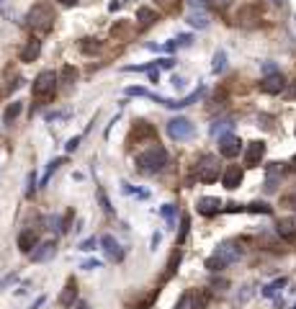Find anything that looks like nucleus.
Returning <instances> with one entry per match:
<instances>
[{
  "instance_id": "28",
  "label": "nucleus",
  "mask_w": 296,
  "mask_h": 309,
  "mask_svg": "<svg viewBox=\"0 0 296 309\" xmlns=\"http://www.w3.org/2000/svg\"><path fill=\"white\" fill-rule=\"evenodd\" d=\"M160 214H163V219L167 222V227L175 224V206L173 204H165L163 209H160Z\"/></svg>"
},
{
  "instance_id": "19",
  "label": "nucleus",
  "mask_w": 296,
  "mask_h": 309,
  "mask_svg": "<svg viewBox=\"0 0 296 309\" xmlns=\"http://www.w3.org/2000/svg\"><path fill=\"white\" fill-rule=\"evenodd\" d=\"M283 178V168H281V162H271L268 165V180H265V188L268 191H276L278 186V180Z\"/></svg>"
},
{
  "instance_id": "13",
  "label": "nucleus",
  "mask_w": 296,
  "mask_h": 309,
  "mask_svg": "<svg viewBox=\"0 0 296 309\" xmlns=\"http://www.w3.org/2000/svg\"><path fill=\"white\" fill-rule=\"evenodd\" d=\"M283 88H286V77L281 75V72H271V75H265L263 80H260V90H263V93L276 96V93H281Z\"/></svg>"
},
{
  "instance_id": "11",
  "label": "nucleus",
  "mask_w": 296,
  "mask_h": 309,
  "mask_svg": "<svg viewBox=\"0 0 296 309\" xmlns=\"http://www.w3.org/2000/svg\"><path fill=\"white\" fill-rule=\"evenodd\" d=\"M37 245H39V232L34 230V227H26V230H21V234H18V250L23 252V255H31Z\"/></svg>"
},
{
  "instance_id": "46",
  "label": "nucleus",
  "mask_w": 296,
  "mask_h": 309,
  "mask_svg": "<svg viewBox=\"0 0 296 309\" xmlns=\"http://www.w3.org/2000/svg\"><path fill=\"white\" fill-rule=\"evenodd\" d=\"M149 80H152V83H157V80H160V75H157V70H152V72H149Z\"/></svg>"
},
{
  "instance_id": "14",
  "label": "nucleus",
  "mask_w": 296,
  "mask_h": 309,
  "mask_svg": "<svg viewBox=\"0 0 296 309\" xmlns=\"http://www.w3.org/2000/svg\"><path fill=\"white\" fill-rule=\"evenodd\" d=\"M39 54H41V39L39 36H31V39H26L23 41V49H21V62H37L39 59Z\"/></svg>"
},
{
  "instance_id": "41",
  "label": "nucleus",
  "mask_w": 296,
  "mask_h": 309,
  "mask_svg": "<svg viewBox=\"0 0 296 309\" xmlns=\"http://www.w3.org/2000/svg\"><path fill=\"white\" fill-rule=\"evenodd\" d=\"M83 268H85V270H95V268H101V260H85Z\"/></svg>"
},
{
  "instance_id": "15",
  "label": "nucleus",
  "mask_w": 296,
  "mask_h": 309,
  "mask_svg": "<svg viewBox=\"0 0 296 309\" xmlns=\"http://www.w3.org/2000/svg\"><path fill=\"white\" fill-rule=\"evenodd\" d=\"M55 255H57V242H44V245L39 242L29 258H31L34 263H47V260H52Z\"/></svg>"
},
{
  "instance_id": "29",
  "label": "nucleus",
  "mask_w": 296,
  "mask_h": 309,
  "mask_svg": "<svg viewBox=\"0 0 296 309\" xmlns=\"http://www.w3.org/2000/svg\"><path fill=\"white\" fill-rule=\"evenodd\" d=\"M245 212H253V214H271V206L263 204V201H253L245 206Z\"/></svg>"
},
{
  "instance_id": "42",
  "label": "nucleus",
  "mask_w": 296,
  "mask_h": 309,
  "mask_svg": "<svg viewBox=\"0 0 296 309\" xmlns=\"http://www.w3.org/2000/svg\"><path fill=\"white\" fill-rule=\"evenodd\" d=\"M188 5H191L193 11H201V8L206 5V0H188Z\"/></svg>"
},
{
  "instance_id": "12",
  "label": "nucleus",
  "mask_w": 296,
  "mask_h": 309,
  "mask_svg": "<svg viewBox=\"0 0 296 309\" xmlns=\"http://www.w3.org/2000/svg\"><path fill=\"white\" fill-rule=\"evenodd\" d=\"M242 178H245V170H242L240 165H227V170L222 173V183L227 191H235L242 186Z\"/></svg>"
},
{
  "instance_id": "49",
  "label": "nucleus",
  "mask_w": 296,
  "mask_h": 309,
  "mask_svg": "<svg viewBox=\"0 0 296 309\" xmlns=\"http://www.w3.org/2000/svg\"><path fill=\"white\" fill-rule=\"evenodd\" d=\"M291 170L296 173V154H294V157H291Z\"/></svg>"
},
{
  "instance_id": "7",
  "label": "nucleus",
  "mask_w": 296,
  "mask_h": 309,
  "mask_svg": "<svg viewBox=\"0 0 296 309\" xmlns=\"http://www.w3.org/2000/svg\"><path fill=\"white\" fill-rule=\"evenodd\" d=\"M101 248L106 252V260H111V263H121L124 255H127V250L121 248V242L113 237V234H103L101 237Z\"/></svg>"
},
{
  "instance_id": "16",
  "label": "nucleus",
  "mask_w": 296,
  "mask_h": 309,
  "mask_svg": "<svg viewBox=\"0 0 296 309\" xmlns=\"http://www.w3.org/2000/svg\"><path fill=\"white\" fill-rule=\"evenodd\" d=\"M77 302V278L75 276H70L65 281V289H62V294H59V304L62 307H73Z\"/></svg>"
},
{
  "instance_id": "10",
  "label": "nucleus",
  "mask_w": 296,
  "mask_h": 309,
  "mask_svg": "<svg viewBox=\"0 0 296 309\" xmlns=\"http://www.w3.org/2000/svg\"><path fill=\"white\" fill-rule=\"evenodd\" d=\"M263 157H265V142H260V139L250 142L247 150H245V165L247 168H258L260 162H263Z\"/></svg>"
},
{
  "instance_id": "25",
  "label": "nucleus",
  "mask_w": 296,
  "mask_h": 309,
  "mask_svg": "<svg viewBox=\"0 0 296 309\" xmlns=\"http://www.w3.org/2000/svg\"><path fill=\"white\" fill-rule=\"evenodd\" d=\"M62 162H65L62 157H55V160H52L49 165H47V173H44V175H41V180H39V186H41V188H44V186H47L49 180H52V175H55V173L59 170V165H62Z\"/></svg>"
},
{
  "instance_id": "23",
  "label": "nucleus",
  "mask_w": 296,
  "mask_h": 309,
  "mask_svg": "<svg viewBox=\"0 0 296 309\" xmlns=\"http://www.w3.org/2000/svg\"><path fill=\"white\" fill-rule=\"evenodd\" d=\"M59 83L65 85V88H73L77 83V70L73 65H65V67H62V72H59Z\"/></svg>"
},
{
  "instance_id": "9",
  "label": "nucleus",
  "mask_w": 296,
  "mask_h": 309,
  "mask_svg": "<svg viewBox=\"0 0 296 309\" xmlns=\"http://www.w3.org/2000/svg\"><path fill=\"white\" fill-rule=\"evenodd\" d=\"M240 152H242V142L235 137V134H222V137H219V154H222V157L235 160Z\"/></svg>"
},
{
  "instance_id": "30",
  "label": "nucleus",
  "mask_w": 296,
  "mask_h": 309,
  "mask_svg": "<svg viewBox=\"0 0 296 309\" xmlns=\"http://www.w3.org/2000/svg\"><path fill=\"white\" fill-rule=\"evenodd\" d=\"M224 67H227V54L219 49L217 54H214V65H211V70H214V72H222Z\"/></svg>"
},
{
  "instance_id": "40",
  "label": "nucleus",
  "mask_w": 296,
  "mask_h": 309,
  "mask_svg": "<svg viewBox=\"0 0 296 309\" xmlns=\"http://www.w3.org/2000/svg\"><path fill=\"white\" fill-rule=\"evenodd\" d=\"M191 41H193V36H191V34H181V36H178V41H175V44H178V47H188Z\"/></svg>"
},
{
  "instance_id": "26",
  "label": "nucleus",
  "mask_w": 296,
  "mask_h": 309,
  "mask_svg": "<svg viewBox=\"0 0 296 309\" xmlns=\"http://www.w3.org/2000/svg\"><path fill=\"white\" fill-rule=\"evenodd\" d=\"M95 196H98V204H101L103 212L109 214V216H113L116 212H113V206H111V198L106 196V191H103V188H98V191H95Z\"/></svg>"
},
{
  "instance_id": "48",
  "label": "nucleus",
  "mask_w": 296,
  "mask_h": 309,
  "mask_svg": "<svg viewBox=\"0 0 296 309\" xmlns=\"http://www.w3.org/2000/svg\"><path fill=\"white\" fill-rule=\"evenodd\" d=\"M173 85L175 88H183V77H173Z\"/></svg>"
},
{
  "instance_id": "24",
  "label": "nucleus",
  "mask_w": 296,
  "mask_h": 309,
  "mask_svg": "<svg viewBox=\"0 0 296 309\" xmlns=\"http://www.w3.org/2000/svg\"><path fill=\"white\" fill-rule=\"evenodd\" d=\"M188 23H191L193 29H206V26H209V16L204 11H193V13H188Z\"/></svg>"
},
{
  "instance_id": "27",
  "label": "nucleus",
  "mask_w": 296,
  "mask_h": 309,
  "mask_svg": "<svg viewBox=\"0 0 296 309\" xmlns=\"http://www.w3.org/2000/svg\"><path fill=\"white\" fill-rule=\"evenodd\" d=\"M178 263H181V250H175V252H173V258H170L167 268H165V273H163V281H167V278H173V276H175Z\"/></svg>"
},
{
  "instance_id": "3",
  "label": "nucleus",
  "mask_w": 296,
  "mask_h": 309,
  "mask_svg": "<svg viewBox=\"0 0 296 309\" xmlns=\"http://www.w3.org/2000/svg\"><path fill=\"white\" fill-rule=\"evenodd\" d=\"M57 88H59V77L57 72L52 70H44L37 75L34 80V88H31V96H34V103L37 106H47L57 98Z\"/></svg>"
},
{
  "instance_id": "37",
  "label": "nucleus",
  "mask_w": 296,
  "mask_h": 309,
  "mask_svg": "<svg viewBox=\"0 0 296 309\" xmlns=\"http://www.w3.org/2000/svg\"><path fill=\"white\" fill-rule=\"evenodd\" d=\"M209 3H211L214 8H217V11H227V8H229L232 3H235V0H209Z\"/></svg>"
},
{
  "instance_id": "47",
  "label": "nucleus",
  "mask_w": 296,
  "mask_h": 309,
  "mask_svg": "<svg viewBox=\"0 0 296 309\" xmlns=\"http://www.w3.org/2000/svg\"><path fill=\"white\" fill-rule=\"evenodd\" d=\"M75 309H91V307H88V302H75Z\"/></svg>"
},
{
  "instance_id": "35",
  "label": "nucleus",
  "mask_w": 296,
  "mask_h": 309,
  "mask_svg": "<svg viewBox=\"0 0 296 309\" xmlns=\"http://www.w3.org/2000/svg\"><path fill=\"white\" fill-rule=\"evenodd\" d=\"M34 191H37V173H29V188H26V196H34Z\"/></svg>"
},
{
  "instance_id": "22",
  "label": "nucleus",
  "mask_w": 296,
  "mask_h": 309,
  "mask_svg": "<svg viewBox=\"0 0 296 309\" xmlns=\"http://www.w3.org/2000/svg\"><path fill=\"white\" fill-rule=\"evenodd\" d=\"M137 21H139V29H147V26H152L157 21V11H152V8H139Z\"/></svg>"
},
{
  "instance_id": "8",
  "label": "nucleus",
  "mask_w": 296,
  "mask_h": 309,
  "mask_svg": "<svg viewBox=\"0 0 296 309\" xmlns=\"http://www.w3.org/2000/svg\"><path fill=\"white\" fill-rule=\"evenodd\" d=\"M224 266H229V263H235V260H240V255H242V248H240V242L237 240H229V242H222L219 248H217V252H214Z\"/></svg>"
},
{
  "instance_id": "4",
  "label": "nucleus",
  "mask_w": 296,
  "mask_h": 309,
  "mask_svg": "<svg viewBox=\"0 0 296 309\" xmlns=\"http://www.w3.org/2000/svg\"><path fill=\"white\" fill-rule=\"evenodd\" d=\"M219 175H222L219 157H214V154H201V157L196 160L193 178L199 180V183H214V180H219Z\"/></svg>"
},
{
  "instance_id": "43",
  "label": "nucleus",
  "mask_w": 296,
  "mask_h": 309,
  "mask_svg": "<svg viewBox=\"0 0 296 309\" xmlns=\"http://www.w3.org/2000/svg\"><path fill=\"white\" fill-rule=\"evenodd\" d=\"M59 5H65V8H75L77 5V0H57Z\"/></svg>"
},
{
  "instance_id": "32",
  "label": "nucleus",
  "mask_w": 296,
  "mask_h": 309,
  "mask_svg": "<svg viewBox=\"0 0 296 309\" xmlns=\"http://www.w3.org/2000/svg\"><path fill=\"white\" fill-rule=\"evenodd\" d=\"M95 245H98L95 237H85L83 242L77 245V250H80V252H93V250H95Z\"/></svg>"
},
{
  "instance_id": "34",
  "label": "nucleus",
  "mask_w": 296,
  "mask_h": 309,
  "mask_svg": "<svg viewBox=\"0 0 296 309\" xmlns=\"http://www.w3.org/2000/svg\"><path fill=\"white\" fill-rule=\"evenodd\" d=\"M80 142H83V134H77V137H73L67 144H65V152H75L80 147Z\"/></svg>"
},
{
  "instance_id": "5",
  "label": "nucleus",
  "mask_w": 296,
  "mask_h": 309,
  "mask_svg": "<svg viewBox=\"0 0 296 309\" xmlns=\"http://www.w3.org/2000/svg\"><path fill=\"white\" fill-rule=\"evenodd\" d=\"M152 144L155 142V126L149 121H134L127 134V147H137V144Z\"/></svg>"
},
{
  "instance_id": "33",
  "label": "nucleus",
  "mask_w": 296,
  "mask_h": 309,
  "mask_svg": "<svg viewBox=\"0 0 296 309\" xmlns=\"http://www.w3.org/2000/svg\"><path fill=\"white\" fill-rule=\"evenodd\" d=\"M155 67H163V70H173V67H175V59H173V57H163V59H157V62H155Z\"/></svg>"
},
{
  "instance_id": "36",
  "label": "nucleus",
  "mask_w": 296,
  "mask_h": 309,
  "mask_svg": "<svg viewBox=\"0 0 296 309\" xmlns=\"http://www.w3.org/2000/svg\"><path fill=\"white\" fill-rule=\"evenodd\" d=\"M281 286H286V278H278V281H273V284L265 289V294L271 296V294H276V291H278V289H281Z\"/></svg>"
},
{
  "instance_id": "50",
  "label": "nucleus",
  "mask_w": 296,
  "mask_h": 309,
  "mask_svg": "<svg viewBox=\"0 0 296 309\" xmlns=\"http://www.w3.org/2000/svg\"><path fill=\"white\" fill-rule=\"evenodd\" d=\"M286 3V0H273V5H283Z\"/></svg>"
},
{
  "instance_id": "6",
  "label": "nucleus",
  "mask_w": 296,
  "mask_h": 309,
  "mask_svg": "<svg viewBox=\"0 0 296 309\" xmlns=\"http://www.w3.org/2000/svg\"><path fill=\"white\" fill-rule=\"evenodd\" d=\"M167 134L173 139H178V142H185V139H193L196 137V126L188 121V119H183V116H175V119L167 121Z\"/></svg>"
},
{
  "instance_id": "18",
  "label": "nucleus",
  "mask_w": 296,
  "mask_h": 309,
  "mask_svg": "<svg viewBox=\"0 0 296 309\" xmlns=\"http://www.w3.org/2000/svg\"><path fill=\"white\" fill-rule=\"evenodd\" d=\"M276 232L281 234L283 240L296 242V219H281V222L276 224Z\"/></svg>"
},
{
  "instance_id": "45",
  "label": "nucleus",
  "mask_w": 296,
  "mask_h": 309,
  "mask_svg": "<svg viewBox=\"0 0 296 309\" xmlns=\"http://www.w3.org/2000/svg\"><path fill=\"white\" fill-rule=\"evenodd\" d=\"M44 302H47V296H39V299H37V302H34V304H31L29 309H39V307H41Z\"/></svg>"
},
{
  "instance_id": "2",
  "label": "nucleus",
  "mask_w": 296,
  "mask_h": 309,
  "mask_svg": "<svg viewBox=\"0 0 296 309\" xmlns=\"http://www.w3.org/2000/svg\"><path fill=\"white\" fill-rule=\"evenodd\" d=\"M55 21H57V16H55V11H52L49 5H44V3H37L31 8L29 13H26V29H29L34 36H47L52 29H55Z\"/></svg>"
},
{
  "instance_id": "38",
  "label": "nucleus",
  "mask_w": 296,
  "mask_h": 309,
  "mask_svg": "<svg viewBox=\"0 0 296 309\" xmlns=\"http://www.w3.org/2000/svg\"><path fill=\"white\" fill-rule=\"evenodd\" d=\"M137 191H139V188H134L131 183H127V180H121V193H124V196H137Z\"/></svg>"
},
{
  "instance_id": "1",
  "label": "nucleus",
  "mask_w": 296,
  "mask_h": 309,
  "mask_svg": "<svg viewBox=\"0 0 296 309\" xmlns=\"http://www.w3.org/2000/svg\"><path fill=\"white\" fill-rule=\"evenodd\" d=\"M167 162H170V154H167V150L163 147V144H157V142L147 144V147L137 154V170L142 173V175H155V173H160Z\"/></svg>"
},
{
  "instance_id": "39",
  "label": "nucleus",
  "mask_w": 296,
  "mask_h": 309,
  "mask_svg": "<svg viewBox=\"0 0 296 309\" xmlns=\"http://www.w3.org/2000/svg\"><path fill=\"white\" fill-rule=\"evenodd\" d=\"M157 3L163 8H167V11H175V8L181 5V0H157Z\"/></svg>"
},
{
  "instance_id": "17",
  "label": "nucleus",
  "mask_w": 296,
  "mask_h": 309,
  "mask_svg": "<svg viewBox=\"0 0 296 309\" xmlns=\"http://www.w3.org/2000/svg\"><path fill=\"white\" fill-rule=\"evenodd\" d=\"M196 209H199V214H204V216H214V214L222 212V201L214 196H204L196 201Z\"/></svg>"
},
{
  "instance_id": "44",
  "label": "nucleus",
  "mask_w": 296,
  "mask_h": 309,
  "mask_svg": "<svg viewBox=\"0 0 296 309\" xmlns=\"http://www.w3.org/2000/svg\"><path fill=\"white\" fill-rule=\"evenodd\" d=\"M286 206H291V209H296V193H291V196H286Z\"/></svg>"
},
{
  "instance_id": "21",
  "label": "nucleus",
  "mask_w": 296,
  "mask_h": 309,
  "mask_svg": "<svg viewBox=\"0 0 296 309\" xmlns=\"http://www.w3.org/2000/svg\"><path fill=\"white\" fill-rule=\"evenodd\" d=\"M21 111H23V101H11V103L5 106V111H3V121L5 124H13L21 116Z\"/></svg>"
},
{
  "instance_id": "31",
  "label": "nucleus",
  "mask_w": 296,
  "mask_h": 309,
  "mask_svg": "<svg viewBox=\"0 0 296 309\" xmlns=\"http://www.w3.org/2000/svg\"><path fill=\"white\" fill-rule=\"evenodd\" d=\"M188 230H191V219H188V216H183V219H181V230H178V245H181V242L188 237Z\"/></svg>"
},
{
  "instance_id": "20",
  "label": "nucleus",
  "mask_w": 296,
  "mask_h": 309,
  "mask_svg": "<svg viewBox=\"0 0 296 309\" xmlns=\"http://www.w3.org/2000/svg\"><path fill=\"white\" fill-rule=\"evenodd\" d=\"M80 52L95 57V54L103 52V41H101V39H93V36H88V39H80Z\"/></svg>"
}]
</instances>
